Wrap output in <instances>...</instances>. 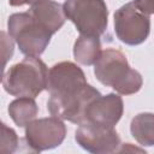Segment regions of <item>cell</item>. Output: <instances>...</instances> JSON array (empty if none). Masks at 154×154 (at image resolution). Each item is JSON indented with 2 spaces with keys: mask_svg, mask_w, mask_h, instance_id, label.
<instances>
[{
  "mask_svg": "<svg viewBox=\"0 0 154 154\" xmlns=\"http://www.w3.org/2000/svg\"><path fill=\"white\" fill-rule=\"evenodd\" d=\"M7 111L14 124L19 128H23L36 118L38 113V106L32 97L23 96L17 97L12 102H10Z\"/></svg>",
  "mask_w": 154,
  "mask_h": 154,
  "instance_id": "obj_12",
  "label": "cell"
},
{
  "mask_svg": "<svg viewBox=\"0 0 154 154\" xmlns=\"http://www.w3.org/2000/svg\"><path fill=\"white\" fill-rule=\"evenodd\" d=\"M66 136V125L58 117L34 119L25 126V142L35 152L53 149L63 143Z\"/></svg>",
  "mask_w": 154,
  "mask_h": 154,
  "instance_id": "obj_7",
  "label": "cell"
},
{
  "mask_svg": "<svg viewBox=\"0 0 154 154\" xmlns=\"http://www.w3.org/2000/svg\"><path fill=\"white\" fill-rule=\"evenodd\" d=\"M132 2L141 12L148 16L154 14V0H134Z\"/></svg>",
  "mask_w": 154,
  "mask_h": 154,
  "instance_id": "obj_16",
  "label": "cell"
},
{
  "mask_svg": "<svg viewBox=\"0 0 154 154\" xmlns=\"http://www.w3.org/2000/svg\"><path fill=\"white\" fill-rule=\"evenodd\" d=\"M8 35L19 51L28 57H40L51 42L52 32L34 19L30 12H18L8 17Z\"/></svg>",
  "mask_w": 154,
  "mask_h": 154,
  "instance_id": "obj_4",
  "label": "cell"
},
{
  "mask_svg": "<svg viewBox=\"0 0 154 154\" xmlns=\"http://www.w3.org/2000/svg\"><path fill=\"white\" fill-rule=\"evenodd\" d=\"M63 8L81 35L100 37L107 29L108 8L103 0H65Z\"/></svg>",
  "mask_w": 154,
  "mask_h": 154,
  "instance_id": "obj_5",
  "label": "cell"
},
{
  "mask_svg": "<svg viewBox=\"0 0 154 154\" xmlns=\"http://www.w3.org/2000/svg\"><path fill=\"white\" fill-rule=\"evenodd\" d=\"M100 38L96 36L79 35L73 46V57L81 65H94L101 54Z\"/></svg>",
  "mask_w": 154,
  "mask_h": 154,
  "instance_id": "obj_11",
  "label": "cell"
},
{
  "mask_svg": "<svg viewBox=\"0 0 154 154\" xmlns=\"http://www.w3.org/2000/svg\"><path fill=\"white\" fill-rule=\"evenodd\" d=\"M45 0H8V4L11 6H23V5H34L37 2H41Z\"/></svg>",
  "mask_w": 154,
  "mask_h": 154,
  "instance_id": "obj_17",
  "label": "cell"
},
{
  "mask_svg": "<svg viewBox=\"0 0 154 154\" xmlns=\"http://www.w3.org/2000/svg\"><path fill=\"white\" fill-rule=\"evenodd\" d=\"M48 84V69L38 57H25L12 65L2 76V87L6 93L16 97L35 99Z\"/></svg>",
  "mask_w": 154,
  "mask_h": 154,
  "instance_id": "obj_3",
  "label": "cell"
},
{
  "mask_svg": "<svg viewBox=\"0 0 154 154\" xmlns=\"http://www.w3.org/2000/svg\"><path fill=\"white\" fill-rule=\"evenodd\" d=\"M47 108L51 116L73 124L84 123L87 106L100 91L88 84L83 70L72 61H60L48 70Z\"/></svg>",
  "mask_w": 154,
  "mask_h": 154,
  "instance_id": "obj_1",
  "label": "cell"
},
{
  "mask_svg": "<svg viewBox=\"0 0 154 154\" xmlns=\"http://www.w3.org/2000/svg\"><path fill=\"white\" fill-rule=\"evenodd\" d=\"M13 38L11 36H7V34L5 31H1V45H2V57H4V66L6 65L7 60L11 59L12 54H13Z\"/></svg>",
  "mask_w": 154,
  "mask_h": 154,
  "instance_id": "obj_15",
  "label": "cell"
},
{
  "mask_svg": "<svg viewBox=\"0 0 154 154\" xmlns=\"http://www.w3.org/2000/svg\"><path fill=\"white\" fill-rule=\"evenodd\" d=\"M94 73L100 83L113 88L120 95L137 93L143 84L141 73L131 69L123 52L106 48L94 64Z\"/></svg>",
  "mask_w": 154,
  "mask_h": 154,
  "instance_id": "obj_2",
  "label": "cell"
},
{
  "mask_svg": "<svg viewBox=\"0 0 154 154\" xmlns=\"http://www.w3.org/2000/svg\"><path fill=\"white\" fill-rule=\"evenodd\" d=\"M18 136L12 128H8L5 123L1 124V141L0 152L2 154H12L18 148Z\"/></svg>",
  "mask_w": 154,
  "mask_h": 154,
  "instance_id": "obj_14",
  "label": "cell"
},
{
  "mask_svg": "<svg viewBox=\"0 0 154 154\" xmlns=\"http://www.w3.org/2000/svg\"><path fill=\"white\" fill-rule=\"evenodd\" d=\"M132 137L143 147L154 146V113L144 112L135 116L130 124Z\"/></svg>",
  "mask_w": 154,
  "mask_h": 154,
  "instance_id": "obj_13",
  "label": "cell"
},
{
  "mask_svg": "<svg viewBox=\"0 0 154 154\" xmlns=\"http://www.w3.org/2000/svg\"><path fill=\"white\" fill-rule=\"evenodd\" d=\"M75 140L79 147L89 153L107 154L119 152L120 137L114 128H105L91 123L79 124L75 132Z\"/></svg>",
  "mask_w": 154,
  "mask_h": 154,
  "instance_id": "obj_8",
  "label": "cell"
},
{
  "mask_svg": "<svg viewBox=\"0 0 154 154\" xmlns=\"http://www.w3.org/2000/svg\"><path fill=\"white\" fill-rule=\"evenodd\" d=\"M124 111L122 96L114 93L95 97L85 108L84 123H91L105 128H114ZM83 124V123H82Z\"/></svg>",
  "mask_w": 154,
  "mask_h": 154,
  "instance_id": "obj_9",
  "label": "cell"
},
{
  "mask_svg": "<svg viewBox=\"0 0 154 154\" xmlns=\"http://www.w3.org/2000/svg\"><path fill=\"white\" fill-rule=\"evenodd\" d=\"M114 32L125 45L143 43L150 32V18L141 12L135 4L128 2L114 12Z\"/></svg>",
  "mask_w": 154,
  "mask_h": 154,
  "instance_id": "obj_6",
  "label": "cell"
},
{
  "mask_svg": "<svg viewBox=\"0 0 154 154\" xmlns=\"http://www.w3.org/2000/svg\"><path fill=\"white\" fill-rule=\"evenodd\" d=\"M29 12L36 22L47 28L52 34L60 30L66 20L63 5L52 0H45L31 5Z\"/></svg>",
  "mask_w": 154,
  "mask_h": 154,
  "instance_id": "obj_10",
  "label": "cell"
}]
</instances>
